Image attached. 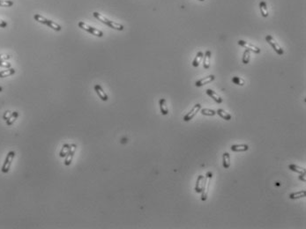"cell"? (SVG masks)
I'll use <instances>...</instances> for the list:
<instances>
[{"instance_id": "cell-7", "label": "cell", "mask_w": 306, "mask_h": 229, "mask_svg": "<svg viewBox=\"0 0 306 229\" xmlns=\"http://www.w3.org/2000/svg\"><path fill=\"white\" fill-rule=\"evenodd\" d=\"M237 43H238V45L245 48L246 49L250 50V51H251V52H253V53H255V54H259V53H260V49H259V48L256 47V46L252 45V44H251V43H249V42H244V41H243V40H239Z\"/></svg>"}, {"instance_id": "cell-22", "label": "cell", "mask_w": 306, "mask_h": 229, "mask_svg": "<svg viewBox=\"0 0 306 229\" xmlns=\"http://www.w3.org/2000/svg\"><path fill=\"white\" fill-rule=\"evenodd\" d=\"M222 163H223L224 168H229L230 167V156H229V153L224 152Z\"/></svg>"}, {"instance_id": "cell-20", "label": "cell", "mask_w": 306, "mask_h": 229, "mask_svg": "<svg viewBox=\"0 0 306 229\" xmlns=\"http://www.w3.org/2000/svg\"><path fill=\"white\" fill-rule=\"evenodd\" d=\"M289 168L292 171L295 172V173H298V174H304L305 173V168H301L297 165H295V164H290L289 165Z\"/></svg>"}, {"instance_id": "cell-30", "label": "cell", "mask_w": 306, "mask_h": 229, "mask_svg": "<svg viewBox=\"0 0 306 229\" xmlns=\"http://www.w3.org/2000/svg\"><path fill=\"white\" fill-rule=\"evenodd\" d=\"M0 66L1 67H5V68H10L11 67V64L9 63H5L2 60H0Z\"/></svg>"}, {"instance_id": "cell-24", "label": "cell", "mask_w": 306, "mask_h": 229, "mask_svg": "<svg viewBox=\"0 0 306 229\" xmlns=\"http://www.w3.org/2000/svg\"><path fill=\"white\" fill-rule=\"evenodd\" d=\"M14 73H15V70L12 68H9L8 70L0 71V78H5V77H8V76L13 75Z\"/></svg>"}, {"instance_id": "cell-11", "label": "cell", "mask_w": 306, "mask_h": 229, "mask_svg": "<svg viewBox=\"0 0 306 229\" xmlns=\"http://www.w3.org/2000/svg\"><path fill=\"white\" fill-rule=\"evenodd\" d=\"M214 79H215V77H214L213 75H209V76L206 77V78H203V79H201V80H198V81L195 83V86H196L197 87H200V86H204V85H207V84L211 83L212 81L214 80Z\"/></svg>"}, {"instance_id": "cell-18", "label": "cell", "mask_w": 306, "mask_h": 229, "mask_svg": "<svg viewBox=\"0 0 306 229\" xmlns=\"http://www.w3.org/2000/svg\"><path fill=\"white\" fill-rule=\"evenodd\" d=\"M216 114H219L222 118H223L224 120H227V121H229V120L231 119V117H232L231 114H229V113H228L227 111H225V110L222 109V108L218 109V110L216 111Z\"/></svg>"}, {"instance_id": "cell-16", "label": "cell", "mask_w": 306, "mask_h": 229, "mask_svg": "<svg viewBox=\"0 0 306 229\" xmlns=\"http://www.w3.org/2000/svg\"><path fill=\"white\" fill-rule=\"evenodd\" d=\"M211 51L207 50L205 54L204 57V63H203V66L205 69H208L210 67V59H211Z\"/></svg>"}, {"instance_id": "cell-25", "label": "cell", "mask_w": 306, "mask_h": 229, "mask_svg": "<svg viewBox=\"0 0 306 229\" xmlns=\"http://www.w3.org/2000/svg\"><path fill=\"white\" fill-rule=\"evenodd\" d=\"M18 116H19V113H18V112H16V111H15V112H12V115L8 118V120H6V124L9 126L12 125V124L15 122V120L18 118Z\"/></svg>"}, {"instance_id": "cell-35", "label": "cell", "mask_w": 306, "mask_h": 229, "mask_svg": "<svg viewBox=\"0 0 306 229\" xmlns=\"http://www.w3.org/2000/svg\"><path fill=\"white\" fill-rule=\"evenodd\" d=\"M3 91V87L2 86H0V92H2Z\"/></svg>"}, {"instance_id": "cell-6", "label": "cell", "mask_w": 306, "mask_h": 229, "mask_svg": "<svg viewBox=\"0 0 306 229\" xmlns=\"http://www.w3.org/2000/svg\"><path fill=\"white\" fill-rule=\"evenodd\" d=\"M14 156H15V152H14L13 151L8 152L7 156H6L5 160V162H4V164H3L2 169H1L3 173H8V172H9Z\"/></svg>"}, {"instance_id": "cell-12", "label": "cell", "mask_w": 306, "mask_h": 229, "mask_svg": "<svg viewBox=\"0 0 306 229\" xmlns=\"http://www.w3.org/2000/svg\"><path fill=\"white\" fill-rule=\"evenodd\" d=\"M204 181H205V176L200 174L198 176L197 183H196V187H195V191L197 193H201L203 190V185H204Z\"/></svg>"}, {"instance_id": "cell-21", "label": "cell", "mask_w": 306, "mask_h": 229, "mask_svg": "<svg viewBox=\"0 0 306 229\" xmlns=\"http://www.w3.org/2000/svg\"><path fill=\"white\" fill-rule=\"evenodd\" d=\"M306 195L305 190H301V191H297V192H294L289 195V198L291 199H298V198H302L304 197Z\"/></svg>"}, {"instance_id": "cell-3", "label": "cell", "mask_w": 306, "mask_h": 229, "mask_svg": "<svg viewBox=\"0 0 306 229\" xmlns=\"http://www.w3.org/2000/svg\"><path fill=\"white\" fill-rule=\"evenodd\" d=\"M34 18H35V20H36V21L43 23L44 25H47L48 27H51L52 29H54L56 31H61V26H59L58 24H57V23L52 21V20H49L45 19L44 17L41 16L40 14H36Z\"/></svg>"}, {"instance_id": "cell-27", "label": "cell", "mask_w": 306, "mask_h": 229, "mask_svg": "<svg viewBox=\"0 0 306 229\" xmlns=\"http://www.w3.org/2000/svg\"><path fill=\"white\" fill-rule=\"evenodd\" d=\"M201 114L203 115H208V116H213L216 114V111L213 110V109H209V108H203L201 109Z\"/></svg>"}, {"instance_id": "cell-19", "label": "cell", "mask_w": 306, "mask_h": 229, "mask_svg": "<svg viewBox=\"0 0 306 229\" xmlns=\"http://www.w3.org/2000/svg\"><path fill=\"white\" fill-rule=\"evenodd\" d=\"M70 148H71V145L69 144H65L63 146V147L61 148V151H60V153H59V156L60 158H64L67 155L68 152L70 151Z\"/></svg>"}, {"instance_id": "cell-8", "label": "cell", "mask_w": 306, "mask_h": 229, "mask_svg": "<svg viewBox=\"0 0 306 229\" xmlns=\"http://www.w3.org/2000/svg\"><path fill=\"white\" fill-rule=\"evenodd\" d=\"M200 108H201V105L200 104H196L193 108H192V109L189 112L188 114H186L185 117H184V120L185 121V122H188V121H191L196 114H197V113L199 112L200 110Z\"/></svg>"}, {"instance_id": "cell-10", "label": "cell", "mask_w": 306, "mask_h": 229, "mask_svg": "<svg viewBox=\"0 0 306 229\" xmlns=\"http://www.w3.org/2000/svg\"><path fill=\"white\" fill-rule=\"evenodd\" d=\"M94 91L96 92V93L98 94V96L100 97V99L103 102H107L109 97L107 95V93L103 91V87L100 85H94Z\"/></svg>"}, {"instance_id": "cell-13", "label": "cell", "mask_w": 306, "mask_h": 229, "mask_svg": "<svg viewBox=\"0 0 306 229\" xmlns=\"http://www.w3.org/2000/svg\"><path fill=\"white\" fill-rule=\"evenodd\" d=\"M206 93L212 98V99H213L215 102L217 103H222V97L221 96H219L214 91H213L212 89H207V91H206Z\"/></svg>"}, {"instance_id": "cell-36", "label": "cell", "mask_w": 306, "mask_h": 229, "mask_svg": "<svg viewBox=\"0 0 306 229\" xmlns=\"http://www.w3.org/2000/svg\"><path fill=\"white\" fill-rule=\"evenodd\" d=\"M199 1H205V0H199Z\"/></svg>"}, {"instance_id": "cell-29", "label": "cell", "mask_w": 306, "mask_h": 229, "mask_svg": "<svg viewBox=\"0 0 306 229\" xmlns=\"http://www.w3.org/2000/svg\"><path fill=\"white\" fill-rule=\"evenodd\" d=\"M13 5V2L11 0H0V6L10 7Z\"/></svg>"}, {"instance_id": "cell-33", "label": "cell", "mask_w": 306, "mask_h": 229, "mask_svg": "<svg viewBox=\"0 0 306 229\" xmlns=\"http://www.w3.org/2000/svg\"><path fill=\"white\" fill-rule=\"evenodd\" d=\"M299 179H300L301 181H303V182H304V183H305L306 182L305 173H304V174H301V175L299 176Z\"/></svg>"}, {"instance_id": "cell-17", "label": "cell", "mask_w": 306, "mask_h": 229, "mask_svg": "<svg viewBox=\"0 0 306 229\" xmlns=\"http://www.w3.org/2000/svg\"><path fill=\"white\" fill-rule=\"evenodd\" d=\"M159 104H160V109H161V113L163 114V115L168 114V113H169V109H168V107H167V102H166V100H165V99H161V100H160V102H159Z\"/></svg>"}, {"instance_id": "cell-26", "label": "cell", "mask_w": 306, "mask_h": 229, "mask_svg": "<svg viewBox=\"0 0 306 229\" xmlns=\"http://www.w3.org/2000/svg\"><path fill=\"white\" fill-rule=\"evenodd\" d=\"M250 58H251V54H250V50L248 49H245L244 52V55H243V63L244 64H249L250 62Z\"/></svg>"}, {"instance_id": "cell-14", "label": "cell", "mask_w": 306, "mask_h": 229, "mask_svg": "<svg viewBox=\"0 0 306 229\" xmlns=\"http://www.w3.org/2000/svg\"><path fill=\"white\" fill-rule=\"evenodd\" d=\"M259 9H260V11H261V15L264 18H267L268 16V9H267V3L265 1H261L259 3Z\"/></svg>"}, {"instance_id": "cell-32", "label": "cell", "mask_w": 306, "mask_h": 229, "mask_svg": "<svg viewBox=\"0 0 306 229\" xmlns=\"http://www.w3.org/2000/svg\"><path fill=\"white\" fill-rule=\"evenodd\" d=\"M10 58H11L10 55H0V60H2V61L7 60V59H10Z\"/></svg>"}, {"instance_id": "cell-2", "label": "cell", "mask_w": 306, "mask_h": 229, "mask_svg": "<svg viewBox=\"0 0 306 229\" xmlns=\"http://www.w3.org/2000/svg\"><path fill=\"white\" fill-rule=\"evenodd\" d=\"M213 174L212 172H207L206 176H205V181H204V185H203V190L201 191L202 193V196H201V200L202 201H206L207 199V195H208V190H209V186H210V183L212 180Z\"/></svg>"}, {"instance_id": "cell-9", "label": "cell", "mask_w": 306, "mask_h": 229, "mask_svg": "<svg viewBox=\"0 0 306 229\" xmlns=\"http://www.w3.org/2000/svg\"><path fill=\"white\" fill-rule=\"evenodd\" d=\"M76 148H77V146L75 144H71L70 151L68 152L67 155L65 156V166H69L71 164V160L73 159V155H74V152H75Z\"/></svg>"}, {"instance_id": "cell-28", "label": "cell", "mask_w": 306, "mask_h": 229, "mask_svg": "<svg viewBox=\"0 0 306 229\" xmlns=\"http://www.w3.org/2000/svg\"><path fill=\"white\" fill-rule=\"evenodd\" d=\"M232 82L235 85H238V86H244V80H243L242 78H239V77H234L232 79Z\"/></svg>"}, {"instance_id": "cell-34", "label": "cell", "mask_w": 306, "mask_h": 229, "mask_svg": "<svg viewBox=\"0 0 306 229\" xmlns=\"http://www.w3.org/2000/svg\"><path fill=\"white\" fill-rule=\"evenodd\" d=\"M7 27V23L5 22V21H4V20H0V27L5 28V27Z\"/></svg>"}, {"instance_id": "cell-4", "label": "cell", "mask_w": 306, "mask_h": 229, "mask_svg": "<svg viewBox=\"0 0 306 229\" xmlns=\"http://www.w3.org/2000/svg\"><path fill=\"white\" fill-rule=\"evenodd\" d=\"M79 27H80V28L84 29V30H86L87 32L94 34V35L97 36V37H103V33L101 30H98V29L94 28L93 27H90V26L87 25L86 23L82 22V21L79 22Z\"/></svg>"}, {"instance_id": "cell-5", "label": "cell", "mask_w": 306, "mask_h": 229, "mask_svg": "<svg viewBox=\"0 0 306 229\" xmlns=\"http://www.w3.org/2000/svg\"><path fill=\"white\" fill-rule=\"evenodd\" d=\"M266 40H267V42L273 47V49L275 50V52H276L278 55H281V56H282V55L284 54V50L282 49V48L278 44V42L274 40V38H273L272 35H267V36H266Z\"/></svg>"}, {"instance_id": "cell-15", "label": "cell", "mask_w": 306, "mask_h": 229, "mask_svg": "<svg viewBox=\"0 0 306 229\" xmlns=\"http://www.w3.org/2000/svg\"><path fill=\"white\" fill-rule=\"evenodd\" d=\"M231 150L233 152H245L249 150V146L245 145V144H242V145H234L231 146Z\"/></svg>"}, {"instance_id": "cell-23", "label": "cell", "mask_w": 306, "mask_h": 229, "mask_svg": "<svg viewBox=\"0 0 306 229\" xmlns=\"http://www.w3.org/2000/svg\"><path fill=\"white\" fill-rule=\"evenodd\" d=\"M204 57V54H203L201 51L198 52V54L196 55V57L194 58V60H193V62H192V65H193L194 67H198V66L200 65V61H201V59H202V57Z\"/></svg>"}, {"instance_id": "cell-1", "label": "cell", "mask_w": 306, "mask_h": 229, "mask_svg": "<svg viewBox=\"0 0 306 229\" xmlns=\"http://www.w3.org/2000/svg\"><path fill=\"white\" fill-rule=\"evenodd\" d=\"M93 14H94V18H96V19H97V20H99L100 21H102L103 23H104V24H105V25H107V26L110 27L111 28H113V29H116V30H119V31H123V30H124V26H123V25H121V24H119V23H116V22H114V21H111V20H108V19H106L105 17H103L102 14H100L99 12H96V11H94Z\"/></svg>"}, {"instance_id": "cell-31", "label": "cell", "mask_w": 306, "mask_h": 229, "mask_svg": "<svg viewBox=\"0 0 306 229\" xmlns=\"http://www.w3.org/2000/svg\"><path fill=\"white\" fill-rule=\"evenodd\" d=\"M12 112H11V111H6L5 114H4V115H3V118H4V120H8V118L12 115Z\"/></svg>"}]
</instances>
